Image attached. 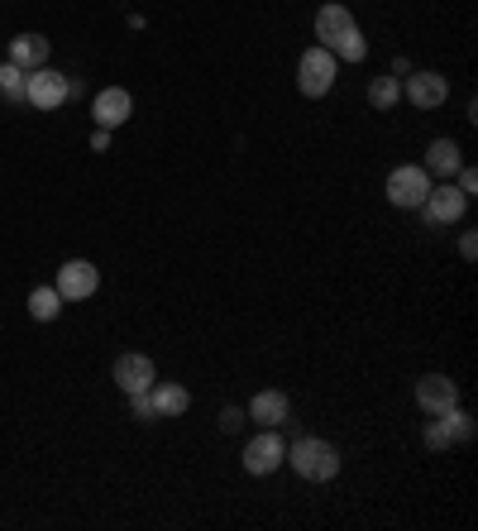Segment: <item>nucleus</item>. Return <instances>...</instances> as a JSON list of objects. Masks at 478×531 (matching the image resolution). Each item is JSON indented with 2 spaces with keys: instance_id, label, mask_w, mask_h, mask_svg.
I'll list each match as a JSON object with an SVG mask.
<instances>
[{
  "instance_id": "nucleus-14",
  "label": "nucleus",
  "mask_w": 478,
  "mask_h": 531,
  "mask_svg": "<svg viewBox=\"0 0 478 531\" xmlns=\"http://www.w3.org/2000/svg\"><path fill=\"white\" fill-rule=\"evenodd\" d=\"M5 63H15L20 72H34V67L48 63V39L44 34H15L10 39V58Z\"/></svg>"
},
{
  "instance_id": "nucleus-9",
  "label": "nucleus",
  "mask_w": 478,
  "mask_h": 531,
  "mask_svg": "<svg viewBox=\"0 0 478 531\" xmlns=\"http://www.w3.org/2000/svg\"><path fill=\"white\" fill-rule=\"evenodd\" d=\"M416 402H421V412L440 417L445 407H455L459 402V383L450 374H426L421 383H416Z\"/></svg>"
},
{
  "instance_id": "nucleus-18",
  "label": "nucleus",
  "mask_w": 478,
  "mask_h": 531,
  "mask_svg": "<svg viewBox=\"0 0 478 531\" xmlns=\"http://www.w3.org/2000/svg\"><path fill=\"white\" fill-rule=\"evenodd\" d=\"M58 311H63L58 288H34V292H29V316H34V321H53Z\"/></svg>"
},
{
  "instance_id": "nucleus-16",
  "label": "nucleus",
  "mask_w": 478,
  "mask_h": 531,
  "mask_svg": "<svg viewBox=\"0 0 478 531\" xmlns=\"http://www.w3.org/2000/svg\"><path fill=\"white\" fill-rule=\"evenodd\" d=\"M249 417L259 421V426H283L292 417V398L278 393V388H268V393H259V398L249 402Z\"/></svg>"
},
{
  "instance_id": "nucleus-4",
  "label": "nucleus",
  "mask_w": 478,
  "mask_h": 531,
  "mask_svg": "<svg viewBox=\"0 0 478 531\" xmlns=\"http://www.w3.org/2000/svg\"><path fill=\"white\" fill-rule=\"evenodd\" d=\"M58 297L63 302H87V297H96V288H101V273H96V264H87V259H67L63 268H58Z\"/></svg>"
},
{
  "instance_id": "nucleus-20",
  "label": "nucleus",
  "mask_w": 478,
  "mask_h": 531,
  "mask_svg": "<svg viewBox=\"0 0 478 531\" xmlns=\"http://www.w3.org/2000/svg\"><path fill=\"white\" fill-rule=\"evenodd\" d=\"M330 53H335L340 63H364V58H369V39H364L359 29H349V34L335 48H330Z\"/></svg>"
},
{
  "instance_id": "nucleus-3",
  "label": "nucleus",
  "mask_w": 478,
  "mask_h": 531,
  "mask_svg": "<svg viewBox=\"0 0 478 531\" xmlns=\"http://www.w3.org/2000/svg\"><path fill=\"white\" fill-rule=\"evenodd\" d=\"M426 192H431V173H426V168L402 163V168H392V173H388V201H392V206L416 211V206L426 201Z\"/></svg>"
},
{
  "instance_id": "nucleus-2",
  "label": "nucleus",
  "mask_w": 478,
  "mask_h": 531,
  "mask_svg": "<svg viewBox=\"0 0 478 531\" xmlns=\"http://www.w3.org/2000/svg\"><path fill=\"white\" fill-rule=\"evenodd\" d=\"M335 77H340V58H335V53H330V48H306L302 58H297V91H302V96H311V101H316V96H326L330 87H335Z\"/></svg>"
},
{
  "instance_id": "nucleus-25",
  "label": "nucleus",
  "mask_w": 478,
  "mask_h": 531,
  "mask_svg": "<svg viewBox=\"0 0 478 531\" xmlns=\"http://www.w3.org/2000/svg\"><path fill=\"white\" fill-rule=\"evenodd\" d=\"M239 426H244V412H239V407H230V412L220 417V431H239Z\"/></svg>"
},
{
  "instance_id": "nucleus-12",
  "label": "nucleus",
  "mask_w": 478,
  "mask_h": 531,
  "mask_svg": "<svg viewBox=\"0 0 478 531\" xmlns=\"http://www.w3.org/2000/svg\"><path fill=\"white\" fill-rule=\"evenodd\" d=\"M349 29H359V24H354V15H349L345 5H335V0H330V5L316 10V39H321V48H335Z\"/></svg>"
},
{
  "instance_id": "nucleus-1",
  "label": "nucleus",
  "mask_w": 478,
  "mask_h": 531,
  "mask_svg": "<svg viewBox=\"0 0 478 531\" xmlns=\"http://www.w3.org/2000/svg\"><path fill=\"white\" fill-rule=\"evenodd\" d=\"M287 465L297 469L302 479H311V484H330L340 474V450L330 441H321V436H306V441H297L287 450Z\"/></svg>"
},
{
  "instance_id": "nucleus-8",
  "label": "nucleus",
  "mask_w": 478,
  "mask_h": 531,
  "mask_svg": "<svg viewBox=\"0 0 478 531\" xmlns=\"http://www.w3.org/2000/svg\"><path fill=\"white\" fill-rule=\"evenodd\" d=\"M283 460H287V445H283V436H278L273 426L244 445V469H249V474H273Z\"/></svg>"
},
{
  "instance_id": "nucleus-15",
  "label": "nucleus",
  "mask_w": 478,
  "mask_h": 531,
  "mask_svg": "<svg viewBox=\"0 0 478 531\" xmlns=\"http://www.w3.org/2000/svg\"><path fill=\"white\" fill-rule=\"evenodd\" d=\"M149 402H153V417H182L187 407H192V393L182 388V383H153L149 388Z\"/></svg>"
},
{
  "instance_id": "nucleus-19",
  "label": "nucleus",
  "mask_w": 478,
  "mask_h": 531,
  "mask_svg": "<svg viewBox=\"0 0 478 531\" xmlns=\"http://www.w3.org/2000/svg\"><path fill=\"white\" fill-rule=\"evenodd\" d=\"M397 96H402V82H397V77H373V87H369L373 111H392Z\"/></svg>"
},
{
  "instance_id": "nucleus-10",
  "label": "nucleus",
  "mask_w": 478,
  "mask_h": 531,
  "mask_svg": "<svg viewBox=\"0 0 478 531\" xmlns=\"http://www.w3.org/2000/svg\"><path fill=\"white\" fill-rule=\"evenodd\" d=\"M407 101L421 106V111H435V106H445V96H450V82L440 77V72H412L407 77Z\"/></svg>"
},
{
  "instance_id": "nucleus-13",
  "label": "nucleus",
  "mask_w": 478,
  "mask_h": 531,
  "mask_svg": "<svg viewBox=\"0 0 478 531\" xmlns=\"http://www.w3.org/2000/svg\"><path fill=\"white\" fill-rule=\"evenodd\" d=\"M115 383H120L125 393L153 388V359H144V354H120V359H115Z\"/></svg>"
},
{
  "instance_id": "nucleus-17",
  "label": "nucleus",
  "mask_w": 478,
  "mask_h": 531,
  "mask_svg": "<svg viewBox=\"0 0 478 531\" xmlns=\"http://www.w3.org/2000/svg\"><path fill=\"white\" fill-rule=\"evenodd\" d=\"M459 163H464V158H459L455 139H435L431 149H426V163H421V168H426L431 177H445V182H450V177L459 173Z\"/></svg>"
},
{
  "instance_id": "nucleus-11",
  "label": "nucleus",
  "mask_w": 478,
  "mask_h": 531,
  "mask_svg": "<svg viewBox=\"0 0 478 531\" xmlns=\"http://www.w3.org/2000/svg\"><path fill=\"white\" fill-rule=\"evenodd\" d=\"M134 111V101H130V91L125 87H106L96 101H91V115H96V125L101 130H115V125H125Z\"/></svg>"
},
{
  "instance_id": "nucleus-23",
  "label": "nucleus",
  "mask_w": 478,
  "mask_h": 531,
  "mask_svg": "<svg viewBox=\"0 0 478 531\" xmlns=\"http://www.w3.org/2000/svg\"><path fill=\"white\" fill-rule=\"evenodd\" d=\"M455 187H459V192H464V197H474V192H478V173H474V168H464V173H459V182H455Z\"/></svg>"
},
{
  "instance_id": "nucleus-5",
  "label": "nucleus",
  "mask_w": 478,
  "mask_h": 531,
  "mask_svg": "<svg viewBox=\"0 0 478 531\" xmlns=\"http://www.w3.org/2000/svg\"><path fill=\"white\" fill-rule=\"evenodd\" d=\"M421 211H426V221H431V225H455L459 216L469 211V197L459 192L455 182H440V187H431V192H426Z\"/></svg>"
},
{
  "instance_id": "nucleus-6",
  "label": "nucleus",
  "mask_w": 478,
  "mask_h": 531,
  "mask_svg": "<svg viewBox=\"0 0 478 531\" xmlns=\"http://www.w3.org/2000/svg\"><path fill=\"white\" fill-rule=\"evenodd\" d=\"M459 441H474V417L455 402V407H445L440 421L426 431V445H431V450H445V445H459Z\"/></svg>"
},
{
  "instance_id": "nucleus-22",
  "label": "nucleus",
  "mask_w": 478,
  "mask_h": 531,
  "mask_svg": "<svg viewBox=\"0 0 478 531\" xmlns=\"http://www.w3.org/2000/svg\"><path fill=\"white\" fill-rule=\"evenodd\" d=\"M130 412L139 421H153V402H149V388H144V393H130Z\"/></svg>"
},
{
  "instance_id": "nucleus-26",
  "label": "nucleus",
  "mask_w": 478,
  "mask_h": 531,
  "mask_svg": "<svg viewBox=\"0 0 478 531\" xmlns=\"http://www.w3.org/2000/svg\"><path fill=\"white\" fill-rule=\"evenodd\" d=\"M106 144H110V130H96V134H91V149H101V154H106Z\"/></svg>"
},
{
  "instance_id": "nucleus-24",
  "label": "nucleus",
  "mask_w": 478,
  "mask_h": 531,
  "mask_svg": "<svg viewBox=\"0 0 478 531\" xmlns=\"http://www.w3.org/2000/svg\"><path fill=\"white\" fill-rule=\"evenodd\" d=\"M459 254H464V264H474V259H478V235H474V230L459 240Z\"/></svg>"
},
{
  "instance_id": "nucleus-7",
  "label": "nucleus",
  "mask_w": 478,
  "mask_h": 531,
  "mask_svg": "<svg viewBox=\"0 0 478 531\" xmlns=\"http://www.w3.org/2000/svg\"><path fill=\"white\" fill-rule=\"evenodd\" d=\"M24 101L39 106V111H58L67 101V77L63 72H48V67H34L29 72V87H24Z\"/></svg>"
},
{
  "instance_id": "nucleus-21",
  "label": "nucleus",
  "mask_w": 478,
  "mask_h": 531,
  "mask_svg": "<svg viewBox=\"0 0 478 531\" xmlns=\"http://www.w3.org/2000/svg\"><path fill=\"white\" fill-rule=\"evenodd\" d=\"M24 87H29V72H20L15 63H0V91L10 101H24Z\"/></svg>"
}]
</instances>
